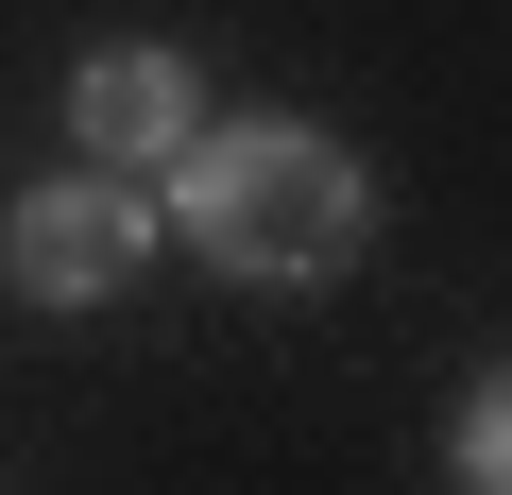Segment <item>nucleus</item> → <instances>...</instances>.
Segmentation results:
<instances>
[{
	"label": "nucleus",
	"mask_w": 512,
	"mask_h": 495,
	"mask_svg": "<svg viewBox=\"0 0 512 495\" xmlns=\"http://www.w3.org/2000/svg\"><path fill=\"white\" fill-rule=\"evenodd\" d=\"M171 239L239 291H342L376 257V171L325 137V120H205L171 154Z\"/></svg>",
	"instance_id": "obj_1"
},
{
	"label": "nucleus",
	"mask_w": 512,
	"mask_h": 495,
	"mask_svg": "<svg viewBox=\"0 0 512 495\" xmlns=\"http://www.w3.org/2000/svg\"><path fill=\"white\" fill-rule=\"evenodd\" d=\"M154 239H171V205L137 188V171H35L18 205H0V291L18 308H103V291H137L154 274Z\"/></svg>",
	"instance_id": "obj_2"
},
{
	"label": "nucleus",
	"mask_w": 512,
	"mask_h": 495,
	"mask_svg": "<svg viewBox=\"0 0 512 495\" xmlns=\"http://www.w3.org/2000/svg\"><path fill=\"white\" fill-rule=\"evenodd\" d=\"M205 137V69L171 52V35H103L86 69H69V154L86 171H137V188H171V154Z\"/></svg>",
	"instance_id": "obj_3"
},
{
	"label": "nucleus",
	"mask_w": 512,
	"mask_h": 495,
	"mask_svg": "<svg viewBox=\"0 0 512 495\" xmlns=\"http://www.w3.org/2000/svg\"><path fill=\"white\" fill-rule=\"evenodd\" d=\"M444 461H461V495H512V359H478V393L444 410Z\"/></svg>",
	"instance_id": "obj_4"
}]
</instances>
